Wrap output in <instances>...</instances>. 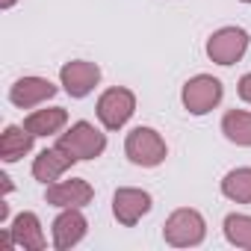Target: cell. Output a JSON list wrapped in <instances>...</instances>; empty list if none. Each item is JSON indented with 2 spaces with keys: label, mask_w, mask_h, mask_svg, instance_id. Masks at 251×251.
I'll use <instances>...</instances> for the list:
<instances>
[{
  "label": "cell",
  "mask_w": 251,
  "mask_h": 251,
  "mask_svg": "<svg viewBox=\"0 0 251 251\" xmlns=\"http://www.w3.org/2000/svg\"><path fill=\"white\" fill-rule=\"evenodd\" d=\"M204 236H207V222L192 207L175 210L163 225V239L175 248H195L204 242Z\"/></svg>",
  "instance_id": "1"
},
{
  "label": "cell",
  "mask_w": 251,
  "mask_h": 251,
  "mask_svg": "<svg viewBox=\"0 0 251 251\" xmlns=\"http://www.w3.org/2000/svg\"><path fill=\"white\" fill-rule=\"evenodd\" d=\"M124 154H127V160L133 166H142V169H154L166 160L169 148L163 142V136L154 130V127H133L127 133V139H124Z\"/></svg>",
  "instance_id": "2"
},
{
  "label": "cell",
  "mask_w": 251,
  "mask_h": 251,
  "mask_svg": "<svg viewBox=\"0 0 251 251\" xmlns=\"http://www.w3.org/2000/svg\"><path fill=\"white\" fill-rule=\"evenodd\" d=\"M222 95H225V86L219 77L213 74H195L183 83V92H180V100H183V109L189 115H207L210 109H216L222 103Z\"/></svg>",
  "instance_id": "3"
},
{
  "label": "cell",
  "mask_w": 251,
  "mask_h": 251,
  "mask_svg": "<svg viewBox=\"0 0 251 251\" xmlns=\"http://www.w3.org/2000/svg\"><path fill=\"white\" fill-rule=\"evenodd\" d=\"M56 145L77 160H98L106 151V136L89 121H74L65 133H59Z\"/></svg>",
  "instance_id": "4"
},
{
  "label": "cell",
  "mask_w": 251,
  "mask_h": 251,
  "mask_svg": "<svg viewBox=\"0 0 251 251\" xmlns=\"http://www.w3.org/2000/svg\"><path fill=\"white\" fill-rule=\"evenodd\" d=\"M95 112H98V121L106 130H121L130 121V115L136 112V95L124 86H112L98 98Z\"/></svg>",
  "instance_id": "5"
},
{
  "label": "cell",
  "mask_w": 251,
  "mask_h": 251,
  "mask_svg": "<svg viewBox=\"0 0 251 251\" xmlns=\"http://www.w3.org/2000/svg\"><path fill=\"white\" fill-rule=\"evenodd\" d=\"M248 50V33L242 27H222L207 39V56L216 65H233Z\"/></svg>",
  "instance_id": "6"
},
{
  "label": "cell",
  "mask_w": 251,
  "mask_h": 251,
  "mask_svg": "<svg viewBox=\"0 0 251 251\" xmlns=\"http://www.w3.org/2000/svg\"><path fill=\"white\" fill-rule=\"evenodd\" d=\"M59 83L71 98H86L100 83V68L89 59H71L59 68Z\"/></svg>",
  "instance_id": "7"
},
{
  "label": "cell",
  "mask_w": 251,
  "mask_h": 251,
  "mask_svg": "<svg viewBox=\"0 0 251 251\" xmlns=\"http://www.w3.org/2000/svg\"><path fill=\"white\" fill-rule=\"evenodd\" d=\"M92 198H95V189H92V183L83 180V177L48 183V192H45V201H48L50 207H59V210H65V207L83 210V207L92 204Z\"/></svg>",
  "instance_id": "8"
},
{
  "label": "cell",
  "mask_w": 251,
  "mask_h": 251,
  "mask_svg": "<svg viewBox=\"0 0 251 251\" xmlns=\"http://www.w3.org/2000/svg\"><path fill=\"white\" fill-rule=\"evenodd\" d=\"M148 210H151V195H148L145 189L121 186V189L112 195V216H115V222L124 225V227H133Z\"/></svg>",
  "instance_id": "9"
},
{
  "label": "cell",
  "mask_w": 251,
  "mask_h": 251,
  "mask_svg": "<svg viewBox=\"0 0 251 251\" xmlns=\"http://www.w3.org/2000/svg\"><path fill=\"white\" fill-rule=\"evenodd\" d=\"M56 95V86L48 80V77H21L9 86V100L18 106V109H33L45 100H50Z\"/></svg>",
  "instance_id": "10"
},
{
  "label": "cell",
  "mask_w": 251,
  "mask_h": 251,
  "mask_svg": "<svg viewBox=\"0 0 251 251\" xmlns=\"http://www.w3.org/2000/svg\"><path fill=\"white\" fill-rule=\"evenodd\" d=\"M89 230V222L86 216L77 210V207H65L56 219H53V248L56 251H68L74 248Z\"/></svg>",
  "instance_id": "11"
},
{
  "label": "cell",
  "mask_w": 251,
  "mask_h": 251,
  "mask_svg": "<svg viewBox=\"0 0 251 251\" xmlns=\"http://www.w3.org/2000/svg\"><path fill=\"white\" fill-rule=\"evenodd\" d=\"M74 163H77V157H71L65 148H59V145L45 148V151L33 160V177H36L39 183H56Z\"/></svg>",
  "instance_id": "12"
},
{
  "label": "cell",
  "mask_w": 251,
  "mask_h": 251,
  "mask_svg": "<svg viewBox=\"0 0 251 251\" xmlns=\"http://www.w3.org/2000/svg\"><path fill=\"white\" fill-rule=\"evenodd\" d=\"M9 236H12V242L18 245V248H24V251H45V230H42V222H39V216L36 213H30V210H24V213H18L15 216V222H12V227H9Z\"/></svg>",
  "instance_id": "13"
},
{
  "label": "cell",
  "mask_w": 251,
  "mask_h": 251,
  "mask_svg": "<svg viewBox=\"0 0 251 251\" xmlns=\"http://www.w3.org/2000/svg\"><path fill=\"white\" fill-rule=\"evenodd\" d=\"M68 124V112L62 106H48V109H36L24 118V127L39 139V136H56Z\"/></svg>",
  "instance_id": "14"
},
{
  "label": "cell",
  "mask_w": 251,
  "mask_h": 251,
  "mask_svg": "<svg viewBox=\"0 0 251 251\" xmlns=\"http://www.w3.org/2000/svg\"><path fill=\"white\" fill-rule=\"evenodd\" d=\"M33 133L27 127H18V124H9L0 136V160L3 163H18L21 157H27L33 151Z\"/></svg>",
  "instance_id": "15"
},
{
  "label": "cell",
  "mask_w": 251,
  "mask_h": 251,
  "mask_svg": "<svg viewBox=\"0 0 251 251\" xmlns=\"http://www.w3.org/2000/svg\"><path fill=\"white\" fill-rule=\"evenodd\" d=\"M222 133L227 142H233L239 148H251V112L227 109L222 115Z\"/></svg>",
  "instance_id": "16"
},
{
  "label": "cell",
  "mask_w": 251,
  "mask_h": 251,
  "mask_svg": "<svg viewBox=\"0 0 251 251\" xmlns=\"http://www.w3.org/2000/svg\"><path fill=\"white\" fill-rule=\"evenodd\" d=\"M222 195L233 204H251V169L239 166L222 177Z\"/></svg>",
  "instance_id": "17"
},
{
  "label": "cell",
  "mask_w": 251,
  "mask_h": 251,
  "mask_svg": "<svg viewBox=\"0 0 251 251\" xmlns=\"http://www.w3.org/2000/svg\"><path fill=\"white\" fill-rule=\"evenodd\" d=\"M225 239L230 242V245H236V248H245V251H251V216H245V213H230V216H225Z\"/></svg>",
  "instance_id": "18"
},
{
  "label": "cell",
  "mask_w": 251,
  "mask_h": 251,
  "mask_svg": "<svg viewBox=\"0 0 251 251\" xmlns=\"http://www.w3.org/2000/svg\"><path fill=\"white\" fill-rule=\"evenodd\" d=\"M236 92H239V98H242L245 103H251V74H242V77H239Z\"/></svg>",
  "instance_id": "19"
},
{
  "label": "cell",
  "mask_w": 251,
  "mask_h": 251,
  "mask_svg": "<svg viewBox=\"0 0 251 251\" xmlns=\"http://www.w3.org/2000/svg\"><path fill=\"white\" fill-rule=\"evenodd\" d=\"M6 219H9V204L0 201V222H6Z\"/></svg>",
  "instance_id": "20"
},
{
  "label": "cell",
  "mask_w": 251,
  "mask_h": 251,
  "mask_svg": "<svg viewBox=\"0 0 251 251\" xmlns=\"http://www.w3.org/2000/svg\"><path fill=\"white\" fill-rule=\"evenodd\" d=\"M18 3V0H0V9H12Z\"/></svg>",
  "instance_id": "21"
},
{
  "label": "cell",
  "mask_w": 251,
  "mask_h": 251,
  "mask_svg": "<svg viewBox=\"0 0 251 251\" xmlns=\"http://www.w3.org/2000/svg\"><path fill=\"white\" fill-rule=\"evenodd\" d=\"M242 3H251V0H242Z\"/></svg>",
  "instance_id": "22"
}]
</instances>
